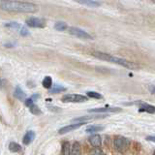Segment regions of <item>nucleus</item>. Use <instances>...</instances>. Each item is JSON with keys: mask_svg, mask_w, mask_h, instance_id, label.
I'll use <instances>...</instances> for the list:
<instances>
[{"mask_svg": "<svg viewBox=\"0 0 155 155\" xmlns=\"http://www.w3.org/2000/svg\"><path fill=\"white\" fill-rule=\"evenodd\" d=\"M42 84H43V86L45 87V88H47V89H48L50 90L51 87H52V80H51V77H46L45 79L43 80V81H42Z\"/></svg>", "mask_w": 155, "mask_h": 155, "instance_id": "obj_17", "label": "nucleus"}, {"mask_svg": "<svg viewBox=\"0 0 155 155\" xmlns=\"http://www.w3.org/2000/svg\"><path fill=\"white\" fill-rule=\"evenodd\" d=\"M26 24L29 27H33V28H43L46 25L44 19L39 18H35V17L28 18L26 19Z\"/></svg>", "mask_w": 155, "mask_h": 155, "instance_id": "obj_6", "label": "nucleus"}, {"mask_svg": "<svg viewBox=\"0 0 155 155\" xmlns=\"http://www.w3.org/2000/svg\"><path fill=\"white\" fill-rule=\"evenodd\" d=\"M89 155H103V151L100 148H93L89 152Z\"/></svg>", "mask_w": 155, "mask_h": 155, "instance_id": "obj_24", "label": "nucleus"}, {"mask_svg": "<svg viewBox=\"0 0 155 155\" xmlns=\"http://www.w3.org/2000/svg\"><path fill=\"white\" fill-rule=\"evenodd\" d=\"M70 155H81V147L80 143L75 142L71 147Z\"/></svg>", "mask_w": 155, "mask_h": 155, "instance_id": "obj_13", "label": "nucleus"}, {"mask_svg": "<svg viewBox=\"0 0 155 155\" xmlns=\"http://www.w3.org/2000/svg\"><path fill=\"white\" fill-rule=\"evenodd\" d=\"M86 95L87 97H89V98H94V99H101L102 98V95L98 92H95V91H88L86 92Z\"/></svg>", "mask_w": 155, "mask_h": 155, "instance_id": "obj_22", "label": "nucleus"}, {"mask_svg": "<svg viewBox=\"0 0 155 155\" xmlns=\"http://www.w3.org/2000/svg\"><path fill=\"white\" fill-rule=\"evenodd\" d=\"M30 111L32 114H41V110H39V108L36 106V105H33V106H31L30 107Z\"/></svg>", "mask_w": 155, "mask_h": 155, "instance_id": "obj_25", "label": "nucleus"}, {"mask_svg": "<svg viewBox=\"0 0 155 155\" xmlns=\"http://www.w3.org/2000/svg\"><path fill=\"white\" fill-rule=\"evenodd\" d=\"M130 145L129 139L125 137H116L114 139V147L118 152H124L128 149Z\"/></svg>", "mask_w": 155, "mask_h": 155, "instance_id": "obj_3", "label": "nucleus"}, {"mask_svg": "<svg viewBox=\"0 0 155 155\" xmlns=\"http://www.w3.org/2000/svg\"><path fill=\"white\" fill-rule=\"evenodd\" d=\"M69 33L71 34V35H74L78 38H81V39H93V37H92L89 33H87L86 31L82 30V29L81 28H78V27H70L69 28Z\"/></svg>", "mask_w": 155, "mask_h": 155, "instance_id": "obj_5", "label": "nucleus"}, {"mask_svg": "<svg viewBox=\"0 0 155 155\" xmlns=\"http://www.w3.org/2000/svg\"><path fill=\"white\" fill-rule=\"evenodd\" d=\"M9 150L12 152H19L21 150V147L17 143H10Z\"/></svg>", "mask_w": 155, "mask_h": 155, "instance_id": "obj_19", "label": "nucleus"}, {"mask_svg": "<svg viewBox=\"0 0 155 155\" xmlns=\"http://www.w3.org/2000/svg\"><path fill=\"white\" fill-rule=\"evenodd\" d=\"M61 100L63 103H84L88 99L86 96L80 94H66L62 97Z\"/></svg>", "mask_w": 155, "mask_h": 155, "instance_id": "obj_4", "label": "nucleus"}, {"mask_svg": "<svg viewBox=\"0 0 155 155\" xmlns=\"http://www.w3.org/2000/svg\"><path fill=\"white\" fill-rule=\"evenodd\" d=\"M78 3L82 4V5H86V6L89 7H99L101 5V2L99 1H93V0H84V1H78Z\"/></svg>", "mask_w": 155, "mask_h": 155, "instance_id": "obj_16", "label": "nucleus"}, {"mask_svg": "<svg viewBox=\"0 0 155 155\" xmlns=\"http://www.w3.org/2000/svg\"><path fill=\"white\" fill-rule=\"evenodd\" d=\"M90 144L94 148H100L101 143H102V140L99 135H92L91 137L88 139Z\"/></svg>", "mask_w": 155, "mask_h": 155, "instance_id": "obj_10", "label": "nucleus"}, {"mask_svg": "<svg viewBox=\"0 0 155 155\" xmlns=\"http://www.w3.org/2000/svg\"><path fill=\"white\" fill-rule=\"evenodd\" d=\"M86 124L85 122H80V123H73V124H70V125H67V126H64V127L60 128L58 130V134L60 135H63V134H66V133H69L71 131H74L78 128H80L81 126Z\"/></svg>", "mask_w": 155, "mask_h": 155, "instance_id": "obj_8", "label": "nucleus"}, {"mask_svg": "<svg viewBox=\"0 0 155 155\" xmlns=\"http://www.w3.org/2000/svg\"><path fill=\"white\" fill-rule=\"evenodd\" d=\"M89 113H98V114H107V113H119L121 111V108L117 107H105V108H97L88 110Z\"/></svg>", "mask_w": 155, "mask_h": 155, "instance_id": "obj_7", "label": "nucleus"}, {"mask_svg": "<svg viewBox=\"0 0 155 155\" xmlns=\"http://www.w3.org/2000/svg\"><path fill=\"white\" fill-rule=\"evenodd\" d=\"M0 9L7 12L14 13H35L37 6L35 4L27 1H14V0H0Z\"/></svg>", "mask_w": 155, "mask_h": 155, "instance_id": "obj_1", "label": "nucleus"}, {"mask_svg": "<svg viewBox=\"0 0 155 155\" xmlns=\"http://www.w3.org/2000/svg\"><path fill=\"white\" fill-rule=\"evenodd\" d=\"M92 55L95 56L96 58H98V59L104 60V61H108V62H110V63H114V64L123 66V67L128 68V69H131V70L138 69V68H139V65H137L136 63H134L132 61L124 59V58L116 57V56H114V55L109 54V53H106V52L95 51V52L92 53Z\"/></svg>", "mask_w": 155, "mask_h": 155, "instance_id": "obj_2", "label": "nucleus"}, {"mask_svg": "<svg viewBox=\"0 0 155 155\" xmlns=\"http://www.w3.org/2000/svg\"><path fill=\"white\" fill-rule=\"evenodd\" d=\"M21 34L22 36H26V35H28V34H29V32H28V30H27L26 28L22 27L21 30Z\"/></svg>", "mask_w": 155, "mask_h": 155, "instance_id": "obj_27", "label": "nucleus"}, {"mask_svg": "<svg viewBox=\"0 0 155 155\" xmlns=\"http://www.w3.org/2000/svg\"><path fill=\"white\" fill-rule=\"evenodd\" d=\"M147 140H148V142H154L155 143V137H154V136H148V137H147Z\"/></svg>", "mask_w": 155, "mask_h": 155, "instance_id": "obj_29", "label": "nucleus"}, {"mask_svg": "<svg viewBox=\"0 0 155 155\" xmlns=\"http://www.w3.org/2000/svg\"><path fill=\"white\" fill-rule=\"evenodd\" d=\"M104 126L103 125H90L85 129L86 133H96V132H100V131L104 130Z\"/></svg>", "mask_w": 155, "mask_h": 155, "instance_id": "obj_14", "label": "nucleus"}, {"mask_svg": "<svg viewBox=\"0 0 155 155\" xmlns=\"http://www.w3.org/2000/svg\"><path fill=\"white\" fill-rule=\"evenodd\" d=\"M14 96L16 97V98L19 99V100L25 99V93H24L23 90L21 88V86H17L16 87V89H15V92H14Z\"/></svg>", "mask_w": 155, "mask_h": 155, "instance_id": "obj_15", "label": "nucleus"}, {"mask_svg": "<svg viewBox=\"0 0 155 155\" xmlns=\"http://www.w3.org/2000/svg\"><path fill=\"white\" fill-rule=\"evenodd\" d=\"M1 85H2V82H1V80H0V87H1Z\"/></svg>", "mask_w": 155, "mask_h": 155, "instance_id": "obj_30", "label": "nucleus"}, {"mask_svg": "<svg viewBox=\"0 0 155 155\" xmlns=\"http://www.w3.org/2000/svg\"><path fill=\"white\" fill-rule=\"evenodd\" d=\"M54 28L58 31H64L68 28V25H67V23L64 21H57L54 24Z\"/></svg>", "mask_w": 155, "mask_h": 155, "instance_id": "obj_18", "label": "nucleus"}, {"mask_svg": "<svg viewBox=\"0 0 155 155\" xmlns=\"http://www.w3.org/2000/svg\"><path fill=\"white\" fill-rule=\"evenodd\" d=\"M71 145L68 142H64L62 144V155H70Z\"/></svg>", "mask_w": 155, "mask_h": 155, "instance_id": "obj_20", "label": "nucleus"}, {"mask_svg": "<svg viewBox=\"0 0 155 155\" xmlns=\"http://www.w3.org/2000/svg\"><path fill=\"white\" fill-rule=\"evenodd\" d=\"M103 117H105V115L104 116H100V115H87V116H81V117L75 118L73 121L76 122V123H80V122H85L86 123V121H88V120H93V119L103 118Z\"/></svg>", "mask_w": 155, "mask_h": 155, "instance_id": "obj_12", "label": "nucleus"}, {"mask_svg": "<svg viewBox=\"0 0 155 155\" xmlns=\"http://www.w3.org/2000/svg\"><path fill=\"white\" fill-rule=\"evenodd\" d=\"M139 105V110L140 113H148V114H155V107L151 106L147 103H143V102H138L136 103Z\"/></svg>", "mask_w": 155, "mask_h": 155, "instance_id": "obj_9", "label": "nucleus"}, {"mask_svg": "<svg viewBox=\"0 0 155 155\" xmlns=\"http://www.w3.org/2000/svg\"><path fill=\"white\" fill-rule=\"evenodd\" d=\"M153 155H155V150H154V152H153Z\"/></svg>", "mask_w": 155, "mask_h": 155, "instance_id": "obj_31", "label": "nucleus"}, {"mask_svg": "<svg viewBox=\"0 0 155 155\" xmlns=\"http://www.w3.org/2000/svg\"><path fill=\"white\" fill-rule=\"evenodd\" d=\"M34 139H35V132L32 131V130H29L25 133V135H24L22 143L25 145H28V144H30L33 142Z\"/></svg>", "mask_w": 155, "mask_h": 155, "instance_id": "obj_11", "label": "nucleus"}, {"mask_svg": "<svg viewBox=\"0 0 155 155\" xmlns=\"http://www.w3.org/2000/svg\"><path fill=\"white\" fill-rule=\"evenodd\" d=\"M38 97H39L38 95L31 96L29 99L25 100V105H26L27 107H29V108H30L31 106H33V105H34V101H35V99H36V98H38Z\"/></svg>", "mask_w": 155, "mask_h": 155, "instance_id": "obj_23", "label": "nucleus"}, {"mask_svg": "<svg viewBox=\"0 0 155 155\" xmlns=\"http://www.w3.org/2000/svg\"><path fill=\"white\" fill-rule=\"evenodd\" d=\"M148 90H149L150 93H152V94L155 95V85H149L148 86Z\"/></svg>", "mask_w": 155, "mask_h": 155, "instance_id": "obj_28", "label": "nucleus"}, {"mask_svg": "<svg viewBox=\"0 0 155 155\" xmlns=\"http://www.w3.org/2000/svg\"><path fill=\"white\" fill-rule=\"evenodd\" d=\"M6 27H10V28H15V29H18L21 27L18 23L17 22H10V23H7L6 24Z\"/></svg>", "mask_w": 155, "mask_h": 155, "instance_id": "obj_26", "label": "nucleus"}, {"mask_svg": "<svg viewBox=\"0 0 155 155\" xmlns=\"http://www.w3.org/2000/svg\"><path fill=\"white\" fill-rule=\"evenodd\" d=\"M66 88L65 87H63L61 85H54L53 87H51V88L48 90V92L50 93H59V92H63V91H65Z\"/></svg>", "mask_w": 155, "mask_h": 155, "instance_id": "obj_21", "label": "nucleus"}]
</instances>
